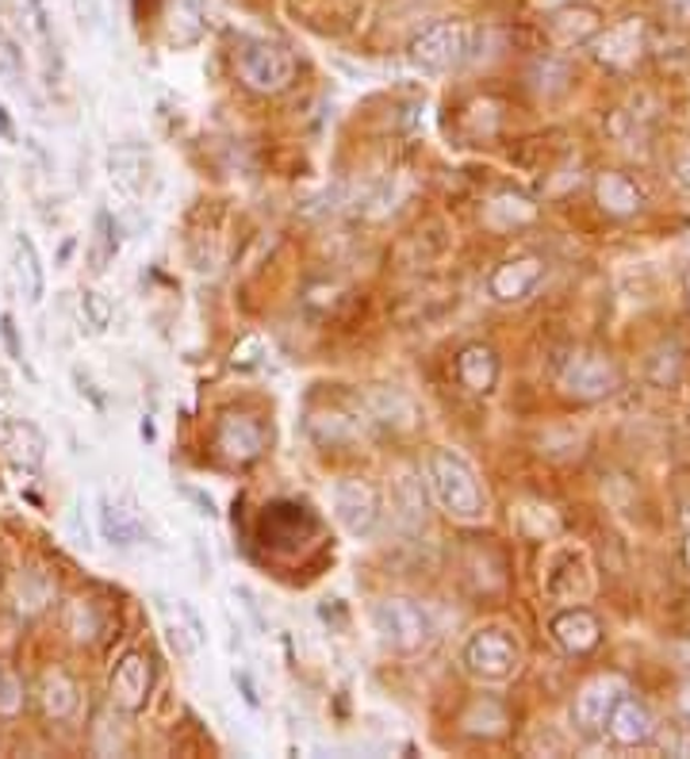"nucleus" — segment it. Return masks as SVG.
<instances>
[{
  "instance_id": "obj_9",
  "label": "nucleus",
  "mask_w": 690,
  "mask_h": 759,
  "mask_svg": "<svg viewBox=\"0 0 690 759\" xmlns=\"http://www.w3.org/2000/svg\"><path fill=\"white\" fill-rule=\"evenodd\" d=\"M625 694V679L617 675H599L576 694V706H572V722L579 733L594 737V733L606 729V717L614 710V702Z\"/></svg>"
},
{
  "instance_id": "obj_5",
  "label": "nucleus",
  "mask_w": 690,
  "mask_h": 759,
  "mask_svg": "<svg viewBox=\"0 0 690 759\" xmlns=\"http://www.w3.org/2000/svg\"><path fill=\"white\" fill-rule=\"evenodd\" d=\"M541 587L552 603H583L594 587V572L587 552L572 549V544H560L557 552H549L541 572Z\"/></svg>"
},
{
  "instance_id": "obj_18",
  "label": "nucleus",
  "mask_w": 690,
  "mask_h": 759,
  "mask_svg": "<svg viewBox=\"0 0 690 759\" xmlns=\"http://www.w3.org/2000/svg\"><path fill=\"white\" fill-rule=\"evenodd\" d=\"M594 200H599V208L606 211V216H637L640 208H645V196H640V188L633 185L629 177H622V173H602L599 180H594Z\"/></svg>"
},
{
  "instance_id": "obj_28",
  "label": "nucleus",
  "mask_w": 690,
  "mask_h": 759,
  "mask_svg": "<svg viewBox=\"0 0 690 759\" xmlns=\"http://www.w3.org/2000/svg\"><path fill=\"white\" fill-rule=\"evenodd\" d=\"M0 77L8 85H20L23 81V46L0 28Z\"/></svg>"
},
{
  "instance_id": "obj_42",
  "label": "nucleus",
  "mask_w": 690,
  "mask_h": 759,
  "mask_svg": "<svg viewBox=\"0 0 690 759\" xmlns=\"http://www.w3.org/2000/svg\"><path fill=\"white\" fill-rule=\"evenodd\" d=\"M679 702H683V714L690 717V686H687V691H683V698H679Z\"/></svg>"
},
{
  "instance_id": "obj_14",
  "label": "nucleus",
  "mask_w": 690,
  "mask_h": 759,
  "mask_svg": "<svg viewBox=\"0 0 690 759\" xmlns=\"http://www.w3.org/2000/svg\"><path fill=\"white\" fill-rule=\"evenodd\" d=\"M261 446H265V433H261V426L250 415H223V422L216 430V449L227 461H253L261 453Z\"/></svg>"
},
{
  "instance_id": "obj_43",
  "label": "nucleus",
  "mask_w": 690,
  "mask_h": 759,
  "mask_svg": "<svg viewBox=\"0 0 690 759\" xmlns=\"http://www.w3.org/2000/svg\"><path fill=\"white\" fill-rule=\"evenodd\" d=\"M687 304H690V276H687Z\"/></svg>"
},
{
  "instance_id": "obj_22",
  "label": "nucleus",
  "mask_w": 690,
  "mask_h": 759,
  "mask_svg": "<svg viewBox=\"0 0 690 759\" xmlns=\"http://www.w3.org/2000/svg\"><path fill=\"white\" fill-rule=\"evenodd\" d=\"M549 31L560 46L587 43V38H594V31H599V15H594L591 8H565V12H557L549 20Z\"/></svg>"
},
{
  "instance_id": "obj_21",
  "label": "nucleus",
  "mask_w": 690,
  "mask_h": 759,
  "mask_svg": "<svg viewBox=\"0 0 690 759\" xmlns=\"http://www.w3.org/2000/svg\"><path fill=\"white\" fill-rule=\"evenodd\" d=\"M97 521H100V537H105L108 544H116V549H134V544L146 541L142 521L131 518V514H127L123 506H116L108 495L97 499Z\"/></svg>"
},
{
  "instance_id": "obj_10",
  "label": "nucleus",
  "mask_w": 690,
  "mask_h": 759,
  "mask_svg": "<svg viewBox=\"0 0 690 759\" xmlns=\"http://www.w3.org/2000/svg\"><path fill=\"white\" fill-rule=\"evenodd\" d=\"M541 280H545V261L518 257V261H503V265L488 276V292L499 304H518V299L534 296V288Z\"/></svg>"
},
{
  "instance_id": "obj_23",
  "label": "nucleus",
  "mask_w": 690,
  "mask_h": 759,
  "mask_svg": "<svg viewBox=\"0 0 690 759\" xmlns=\"http://www.w3.org/2000/svg\"><path fill=\"white\" fill-rule=\"evenodd\" d=\"M119 246H123V239H119V223L116 216L108 208L97 211V219H92V242H89V265L92 273H105L108 261L116 257Z\"/></svg>"
},
{
  "instance_id": "obj_24",
  "label": "nucleus",
  "mask_w": 690,
  "mask_h": 759,
  "mask_svg": "<svg viewBox=\"0 0 690 759\" xmlns=\"http://www.w3.org/2000/svg\"><path fill=\"white\" fill-rule=\"evenodd\" d=\"M204 35V20H200V4L196 0H177L169 12V43L188 46Z\"/></svg>"
},
{
  "instance_id": "obj_11",
  "label": "nucleus",
  "mask_w": 690,
  "mask_h": 759,
  "mask_svg": "<svg viewBox=\"0 0 690 759\" xmlns=\"http://www.w3.org/2000/svg\"><path fill=\"white\" fill-rule=\"evenodd\" d=\"M549 632H552V640H557V645L565 648L568 656H587V652H591V648L602 640L599 618H594V614L587 610V606H576V603L552 614Z\"/></svg>"
},
{
  "instance_id": "obj_2",
  "label": "nucleus",
  "mask_w": 690,
  "mask_h": 759,
  "mask_svg": "<svg viewBox=\"0 0 690 759\" xmlns=\"http://www.w3.org/2000/svg\"><path fill=\"white\" fill-rule=\"evenodd\" d=\"M472 54H475V31L460 20L434 23V28H426L410 43V62L423 74H449V69L464 66Z\"/></svg>"
},
{
  "instance_id": "obj_1",
  "label": "nucleus",
  "mask_w": 690,
  "mask_h": 759,
  "mask_svg": "<svg viewBox=\"0 0 690 759\" xmlns=\"http://www.w3.org/2000/svg\"><path fill=\"white\" fill-rule=\"evenodd\" d=\"M430 487L434 499L441 503V510L453 514L460 521H475L483 518V492L480 480H475L472 464L464 457H457L453 449H434L430 457Z\"/></svg>"
},
{
  "instance_id": "obj_19",
  "label": "nucleus",
  "mask_w": 690,
  "mask_h": 759,
  "mask_svg": "<svg viewBox=\"0 0 690 759\" xmlns=\"http://www.w3.org/2000/svg\"><path fill=\"white\" fill-rule=\"evenodd\" d=\"M12 268H15V280H20L23 296H28V304H43L46 268H43V257H39L35 242H31L28 234H15L12 239Z\"/></svg>"
},
{
  "instance_id": "obj_4",
  "label": "nucleus",
  "mask_w": 690,
  "mask_h": 759,
  "mask_svg": "<svg viewBox=\"0 0 690 759\" xmlns=\"http://www.w3.org/2000/svg\"><path fill=\"white\" fill-rule=\"evenodd\" d=\"M372 629L395 652H418L430 640V618L407 598H384L372 606Z\"/></svg>"
},
{
  "instance_id": "obj_41",
  "label": "nucleus",
  "mask_w": 690,
  "mask_h": 759,
  "mask_svg": "<svg viewBox=\"0 0 690 759\" xmlns=\"http://www.w3.org/2000/svg\"><path fill=\"white\" fill-rule=\"evenodd\" d=\"M142 438L154 441V422H150V418H146V422H142Z\"/></svg>"
},
{
  "instance_id": "obj_15",
  "label": "nucleus",
  "mask_w": 690,
  "mask_h": 759,
  "mask_svg": "<svg viewBox=\"0 0 690 759\" xmlns=\"http://www.w3.org/2000/svg\"><path fill=\"white\" fill-rule=\"evenodd\" d=\"M640 51H645V23L640 20L617 23V28H610L606 35L594 43L599 62H606V66H614V69L633 66V62L640 58Z\"/></svg>"
},
{
  "instance_id": "obj_44",
  "label": "nucleus",
  "mask_w": 690,
  "mask_h": 759,
  "mask_svg": "<svg viewBox=\"0 0 690 759\" xmlns=\"http://www.w3.org/2000/svg\"><path fill=\"white\" fill-rule=\"evenodd\" d=\"M0 583H4V564H0Z\"/></svg>"
},
{
  "instance_id": "obj_33",
  "label": "nucleus",
  "mask_w": 690,
  "mask_h": 759,
  "mask_svg": "<svg viewBox=\"0 0 690 759\" xmlns=\"http://www.w3.org/2000/svg\"><path fill=\"white\" fill-rule=\"evenodd\" d=\"M230 679H234V686H238V694H242V702L250 710H258L261 706V694H258V683H253V675L245 668H234L230 671Z\"/></svg>"
},
{
  "instance_id": "obj_6",
  "label": "nucleus",
  "mask_w": 690,
  "mask_h": 759,
  "mask_svg": "<svg viewBox=\"0 0 690 759\" xmlns=\"http://www.w3.org/2000/svg\"><path fill=\"white\" fill-rule=\"evenodd\" d=\"M238 74L250 89L258 92H281L288 89L292 74H296V58L276 43H250L238 54Z\"/></svg>"
},
{
  "instance_id": "obj_7",
  "label": "nucleus",
  "mask_w": 690,
  "mask_h": 759,
  "mask_svg": "<svg viewBox=\"0 0 690 759\" xmlns=\"http://www.w3.org/2000/svg\"><path fill=\"white\" fill-rule=\"evenodd\" d=\"M335 518L346 534L353 537H369L380 521V499L372 492V484L357 476H346L335 484Z\"/></svg>"
},
{
  "instance_id": "obj_17",
  "label": "nucleus",
  "mask_w": 690,
  "mask_h": 759,
  "mask_svg": "<svg viewBox=\"0 0 690 759\" xmlns=\"http://www.w3.org/2000/svg\"><path fill=\"white\" fill-rule=\"evenodd\" d=\"M457 380L472 395H488L491 387H495V380H499L495 350H491V345H483V342L464 345V350L457 353Z\"/></svg>"
},
{
  "instance_id": "obj_37",
  "label": "nucleus",
  "mask_w": 690,
  "mask_h": 759,
  "mask_svg": "<svg viewBox=\"0 0 690 759\" xmlns=\"http://www.w3.org/2000/svg\"><path fill=\"white\" fill-rule=\"evenodd\" d=\"M664 8H668L679 23H690V0H664Z\"/></svg>"
},
{
  "instance_id": "obj_27",
  "label": "nucleus",
  "mask_w": 690,
  "mask_h": 759,
  "mask_svg": "<svg viewBox=\"0 0 690 759\" xmlns=\"http://www.w3.org/2000/svg\"><path fill=\"white\" fill-rule=\"evenodd\" d=\"M81 315H85V322H89V330L105 334V330L112 327V299L97 288H85L81 292Z\"/></svg>"
},
{
  "instance_id": "obj_30",
  "label": "nucleus",
  "mask_w": 690,
  "mask_h": 759,
  "mask_svg": "<svg viewBox=\"0 0 690 759\" xmlns=\"http://www.w3.org/2000/svg\"><path fill=\"white\" fill-rule=\"evenodd\" d=\"M74 15L85 31H105V4L100 0H74Z\"/></svg>"
},
{
  "instance_id": "obj_20",
  "label": "nucleus",
  "mask_w": 690,
  "mask_h": 759,
  "mask_svg": "<svg viewBox=\"0 0 690 759\" xmlns=\"http://www.w3.org/2000/svg\"><path fill=\"white\" fill-rule=\"evenodd\" d=\"M108 169H112V180L123 188L127 196H142L150 185V154L142 146H116L108 154Z\"/></svg>"
},
{
  "instance_id": "obj_29",
  "label": "nucleus",
  "mask_w": 690,
  "mask_h": 759,
  "mask_svg": "<svg viewBox=\"0 0 690 759\" xmlns=\"http://www.w3.org/2000/svg\"><path fill=\"white\" fill-rule=\"evenodd\" d=\"M0 342H4V353L15 361V365L28 369V358H23V345H20V330H15V319L12 315H0Z\"/></svg>"
},
{
  "instance_id": "obj_3",
  "label": "nucleus",
  "mask_w": 690,
  "mask_h": 759,
  "mask_svg": "<svg viewBox=\"0 0 690 759\" xmlns=\"http://www.w3.org/2000/svg\"><path fill=\"white\" fill-rule=\"evenodd\" d=\"M522 648L518 640L506 629H480L468 637L464 652H460V663L472 679H483V683H503L518 671Z\"/></svg>"
},
{
  "instance_id": "obj_38",
  "label": "nucleus",
  "mask_w": 690,
  "mask_h": 759,
  "mask_svg": "<svg viewBox=\"0 0 690 759\" xmlns=\"http://www.w3.org/2000/svg\"><path fill=\"white\" fill-rule=\"evenodd\" d=\"M676 177L683 180V185L690 188V150H683V154H679V162H676Z\"/></svg>"
},
{
  "instance_id": "obj_32",
  "label": "nucleus",
  "mask_w": 690,
  "mask_h": 759,
  "mask_svg": "<svg viewBox=\"0 0 690 759\" xmlns=\"http://www.w3.org/2000/svg\"><path fill=\"white\" fill-rule=\"evenodd\" d=\"M177 618L185 622V629H188V637L196 640V645H204L208 640V626H204V618H200V610H196L193 603H185V598H177Z\"/></svg>"
},
{
  "instance_id": "obj_26",
  "label": "nucleus",
  "mask_w": 690,
  "mask_h": 759,
  "mask_svg": "<svg viewBox=\"0 0 690 759\" xmlns=\"http://www.w3.org/2000/svg\"><path fill=\"white\" fill-rule=\"evenodd\" d=\"M395 506H399V514L403 518H423L426 514V492H423V484H418L410 472H403L399 480H395Z\"/></svg>"
},
{
  "instance_id": "obj_12",
  "label": "nucleus",
  "mask_w": 690,
  "mask_h": 759,
  "mask_svg": "<svg viewBox=\"0 0 690 759\" xmlns=\"http://www.w3.org/2000/svg\"><path fill=\"white\" fill-rule=\"evenodd\" d=\"M112 702L127 714H139L150 698V663L142 652H127L112 671Z\"/></svg>"
},
{
  "instance_id": "obj_13",
  "label": "nucleus",
  "mask_w": 690,
  "mask_h": 759,
  "mask_svg": "<svg viewBox=\"0 0 690 759\" xmlns=\"http://www.w3.org/2000/svg\"><path fill=\"white\" fill-rule=\"evenodd\" d=\"M606 733L625 748L645 745V740H653V733H656V717H653V710H648L645 702L622 694V698L614 702V710H610V717H606Z\"/></svg>"
},
{
  "instance_id": "obj_31",
  "label": "nucleus",
  "mask_w": 690,
  "mask_h": 759,
  "mask_svg": "<svg viewBox=\"0 0 690 759\" xmlns=\"http://www.w3.org/2000/svg\"><path fill=\"white\" fill-rule=\"evenodd\" d=\"M20 706H23V694L15 675H0V717H15Z\"/></svg>"
},
{
  "instance_id": "obj_35",
  "label": "nucleus",
  "mask_w": 690,
  "mask_h": 759,
  "mask_svg": "<svg viewBox=\"0 0 690 759\" xmlns=\"http://www.w3.org/2000/svg\"><path fill=\"white\" fill-rule=\"evenodd\" d=\"M664 748L676 756H690V725H679L671 737H664Z\"/></svg>"
},
{
  "instance_id": "obj_39",
  "label": "nucleus",
  "mask_w": 690,
  "mask_h": 759,
  "mask_svg": "<svg viewBox=\"0 0 690 759\" xmlns=\"http://www.w3.org/2000/svg\"><path fill=\"white\" fill-rule=\"evenodd\" d=\"M0 134H4L8 142H15V131H12V120H8V108L0 105Z\"/></svg>"
},
{
  "instance_id": "obj_34",
  "label": "nucleus",
  "mask_w": 690,
  "mask_h": 759,
  "mask_svg": "<svg viewBox=\"0 0 690 759\" xmlns=\"http://www.w3.org/2000/svg\"><path fill=\"white\" fill-rule=\"evenodd\" d=\"M185 632H188V629L180 626V622H169V626H165V637H169V645L177 648L180 656H193V652H196V648H200V645H196L193 637H185Z\"/></svg>"
},
{
  "instance_id": "obj_25",
  "label": "nucleus",
  "mask_w": 690,
  "mask_h": 759,
  "mask_svg": "<svg viewBox=\"0 0 690 759\" xmlns=\"http://www.w3.org/2000/svg\"><path fill=\"white\" fill-rule=\"evenodd\" d=\"M43 702H46V714L54 717H69L77 706V686L74 679L66 675V671H54V675H46L43 683Z\"/></svg>"
},
{
  "instance_id": "obj_8",
  "label": "nucleus",
  "mask_w": 690,
  "mask_h": 759,
  "mask_svg": "<svg viewBox=\"0 0 690 759\" xmlns=\"http://www.w3.org/2000/svg\"><path fill=\"white\" fill-rule=\"evenodd\" d=\"M617 387V369L602 353H576L560 369V392L572 399H602Z\"/></svg>"
},
{
  "instance_id": "obj_40",
  "label": "nucleus",
  "mask_w": 690,
  "mask_h": 759,
  "mask_svg": "<svg viewBox=\"0 0 690 759\" xmlns=\"http://www.w3.org/2000/svg\"><path fill=\"white\" fill-rule=\"evenodd\" d=\"M679 557H683V568L690 572V534H687V541H683V552H679Z\"/></svg>"
},
{
  "instance_id": "obj_36",
  "label": "nucleus",
  "mask_w": 690,
  "mask_h": 759,
  "mask_svg": "<svg viewBox=\"0 0 690 759\" xmlns=\"http://www.w3.org/2000/svg\"><path fill=\"white\" fill-rule=\"evenodd\" d=\"M180 492H185V499H193L196 506H200V514H204V518H219V510H216V499H211V495H204L200 487H180Z\"/></svg>"
},
{
  "instance_id": "obj_16",
  "label": "nucleus",
  "mask_w": 690,
  "mask_h": 759,
  "mask_svg": "<svg viewBox=\"0 0 690 759\" xmlns=\"http://www.w3.org/2000/svg\"><path fill=\"white\" fill-rule=\"evenodd\" d=\"M0 449H4L20 469H39L46 457V438L39 433L35 422L15 418V422H0Z\"/></svg>"
}]
</instances>
